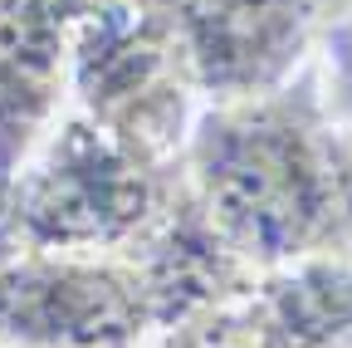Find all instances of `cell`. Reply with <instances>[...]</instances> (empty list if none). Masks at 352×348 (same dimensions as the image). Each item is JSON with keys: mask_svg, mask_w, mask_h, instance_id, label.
<instances>
[{"mask_svg": "<svg viewBox=\"0 0 352 348\" xmlns=\"http://www.w3.org/2000/svg\"><path fill=\"white\" fill-rule=\"evenodd\" d=\"M78 0H0V187L74 103Z\"/></svg>", "mask_w": 352, "mask_h": 348, "instance_id": "7", "label": "cell"}, {"mask_svg": "<svg viewBox=\"0 0 352 348\" xmlns=\"http://www.w3.org/2000/svg\"><path fill=\"white\" fill-rule=\"evenodd\" d=\"M74 113L157 162H182L206 108L171 0H78Z\"/></svg>", "mask_w": 352, "mask_h": 348, "instance_id": "3", "label": "cell"}, {"mask_svg": "<svg viewBox=\"0 0 352 348\" xmlns=\"http://www.w3.org/2000/svg\"><path fill=\"white\" fill-rule=\"evenodd\" d=\"M318 83H323V103L338 123V133L352 152V6L333 20H323V34H318Z\"/></svg>", "mask_w": 352, "mask_h": 348, "instance_id": "8", "label": "cell"}, {"mask_svg": "<svg viewBox=\"0 0 352 348\" xmlns=\"http://www.w3.org/2000/svg\"><path fill=\"white\" fill-rule=\"evenodd\" d=\"M182 192V162H157L64 113L0 187V265L20 255H127Z\"/></svg>", "mask_w": 352, "mask_h": 348, "instance_id": "2", "label": "cell"}, {"mask_svg": "<svg viewBox=\"0 0 352 348\" xmlns=\"http://www.w3.org/2000/svg\"><path fill=\"white\" fill-rule=\"evenodd\" d=\"M132 255H20L0 265V348H152Z\"/></svg>", "mask_w": 352, "mask_h": 348, "instance_id": "4", "label": "cell"}, {"mask_svg": "<svg viewBox=\"0 0 352 348\" xmlns=\"http://www.w3.org/2000/svg\"><path fill=\"white\" fill-rule=\"evenodd\" d=\"M352 6V0H318V10H323V20H333V15H342Z\"/></svg>", "mask_w": 352, "mask_h": 348, "instance_id": "9", "label": "cell"}, {"mask_svg": "<svg viewBox=\"0 0 352 348\" xmlns=\"http://www.w3.org/2000/svg\"><path fill=\"white\" fill-rule=\"evenodd\" d=\"M152 348H352V255L259 270L230 304L162 334Z\"/></svg>", "mask_w": 352, "mask_h": 348, "instance_id": "6", "label": "cell"}, {"mask_svg": "<svg viewBox=\"0 0 352 348\" xmlns=\"http://www.w3.org/2000/svg\"><path fill=\"white\" fill-rule=\"evenodd\" d=\"M201 103H245L294 83L318 54V0H171Z\"/></svg>", "mask_w": 352, "mask_h": 348, "instance_id": "5", "label": "cell"}, {"mask_svg": "<svg viewBox=\"0 0 352 348\" xmlns=\"http://www.w3.org/2000/svg\"><path fill=\"white\" fill-rule=\"evenodd\" d=\"M201 216L250 270L347 250V147L323 103L318 69L245 99L206 103L182 152Z\"/></svg>", "mask_w": 352, "mask_h": 348, "instance_id": "1", "label": "cell"}]
</instances>
